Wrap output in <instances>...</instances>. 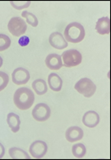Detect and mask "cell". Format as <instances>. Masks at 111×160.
Wrapping results in <instances>:
<instances>
[{
  "mask_svg": "<svg viewBox=\"0 0 111 160\" xmlns=\"http://www.w3.org/2000/svg\"><path fill=\"white\" fill-rule=\"evenodd\" d=\"M7 123L13 132L14 133L18 132L20 128V124H21L19 116L13 112L8 113L7 116Z\"/></svg>",
  "mask_w": 111,
  "mask_h": 160,
  "instance_id": "15",
  "label": "cell"
},
{
  "mask_svg": "<svg viewBox=\"0 0 111 160\" xmlns=\"http://www.w3.org/2000/svg\"><path fill=\"white\" fill-rule=\"evenodd\" d=\"M30 79V74L29 71L23 67L16 68L12 73V80L16 85H24Z\"/></svg>",
  "mask_w": 111,
  "mask_h": 160,
  "instance_id": "8",
  "label": "cell"
},
{
  "mask_svg": "<svg viewBox=\"0 0 111 160\" xmlns=\"http://www.w3.org/2000/svg\"><path fill=\"white\" fill-rule=\"evenodd\" d=\"M8 153L11 158H13V159H29L30 158V156L28 154L26 151L17 147L10 148L8 150Z\"/></svg>",
  "mask_w": 111,
  "mask_h": 160,
  "instance_id": "16",
  "label": "cell"
},
{
  "mask_svg": "<svg viewBox=\"0 0 111 160\" xmlns=\"http://www.w3.org/2000/svg\"><path fill=\"white\" fill-rule=\"evenodd\" d=\"M50 108L45 103H39L32 111V116L38 122L47 121L50 118Z\"/></svg>",
  "mask_w": 111,
  "mask_h": 160,
  "instance_id": "6",
  "label": "cell"
},
{
  "mask_svg": "<svg viewBox=\"0 0 111 160\" xmlns=\"http://www.w3.org/2000/svg\"><path fill=\"white\" fill-rule=\"evenodd\" d=\"M11 39L6 34H0V51H3L10 47Z\"/></svg>",
  "mask_w": 111,
  "mask_h": 160,
  "instance_id": "20",
  "label": "cell"
},
{
  "mask_svg": "<svg viewBox=\"0 0 111 160\" xmlns=\"http://www.w3.org/2000/svg\"><path fill=\"white\" fill-rule=\"evenodd\" d=\"M3 58L0 56V67H2V66H3Z\"/></svg>",
  "mask_w": 111,
  "mask_h": 160,
  "instance_id": "24",
  "label": "cell"
},
{
  "mask_svg": "<svg viewBox=\"0 0 111 160\" xmlns=\"http://www.w3.org/2000/svg\"><path fill=\"white\" fill-rule=\"evenodd\" d=\"M45 64L49 69L53 70V71H58L63 66V61L62 58L58 54H49L47 55L45 59Z\"/></svg>",
  "mask_w": 111,
  "mask_h": 160,
  "instance_id": "12",
  "label": "cell"
},
{
  "mask_svg": "<svg viewBox=\"0 0 111 160\" xmlns=\"http://www.w3.org/2000/svg\"><path fill=\"white\" fill-rule=\"evenodd\" d=\"M48 151L47 143L44 141L36 140L33 142L29 147V153L34 158H42L46 155Z\"/></svg>",
  "mask_w": 111,
  "mask_h": 160,
  "instance_id": "7",
  "label": "cell"
},
{
  "mask_svg": "<svg viewBox=\"0 0 111 160\" xmlns=\"http://www.w3.org/2000/svg\"><path fill=\"white\" fill-rule=\"evenodd\" d=\"M49 87L53 92H59L63 87V81L58 74L50 73L48 77Z\"/></svg>",
  "mask_w": 111,
  "mask_h": 160,
  "instance_id": "14",
  "label": "cell"
},
{
  "mask_svg": "<svg viewBox=\"0 0 111 160\" xmlns=\"http://www.w3.org/2000/svg\"><path fill=\"white\" fill-rule=\"evenodd\" d=\"M96 31L99 34H109L110 33V20L109 17H102L98 19L95 26Z\"/></svg>",
  "mask_w": 111,
  "mask_h": 160,
  "instance_id": "13",
  "label": "cell"
},
{
  "mask_svg": "<svg viewBox=\"0 0 111 160\" xmlns=\"http://www.w3.org/2000/svg\"><path fill=\"white\" fill-rule=\"evenodd\" d=\"M32 87L35 93L39 96L44 95L48 92L47 83L43 79H37V80L34 81L32 83Z\"/></svg>",
  "mask_w": 111,
  "mask_h": 160,
  "instance_id": "17",
  "label": "cell"
},
{
  "mask_svg": "<svg viewBox=\"0 0 111 160\" xmlns=\"http://www.w3.org/2000/svg\"><path fill=\"white\" fill-rule=\"evenodd\" d=\"M100 118L98 113L95 111H88L83 116L82 122L85 126L90 128H94L99 123Z\"/></svg>",
  "mask_w": 111,
  "mask_h": 160,
  "instance_id": "10",
  "label": "cell"
},
{
  "mask_svg": "<svg viewBox=\"0 0 111 160\" xmlns=\"http://www.w3.org/2000/svg\"><path fill=\"white\" fill-rule=\"evenodd\" d=\"M4 154H5V148L3 147V145L0 142V158H3Z\"/></svg>",
  "mask_w": 111,
  "mask_h": 160,
  "instance_id": "23",
  "label": "cell"
},
{
  "mask_svg": "<svg viewBox=\"0 0 111 160\" xmlns=\"http://www.w3.org/2000/svg\"><path fill=\"white\" fill-rule=\"evenodd\" d=\"M10 4L13 8L20 10L23 8H29L31 4V2L30 1H12L10 2Z\"/></svg>",
  "mask_w": 111,
  "mask_h": 160,
  "instance_id": "21",
  "label": "cell"
},
{
  "mask_svg": "<svg viewBox=\"0 0 111 160\" xmlns=\"http://www.w3.org/2000/svg\"><path fill=\"white\" fill-rule=\"evenodd\" d=\"M74 89L85 97H91L96 92V85L89 78H82L74 85Z\"/></svg>",
  "mask_w": 111,
  "mask_h": 160,
  "instance_id": "3",
  "label": "cell"
},
{
  "mask_svg": "<svg viewBox=\"0 0 111 160\" xmlns=\"http://www.w3.org/2000/svg\"><path fill=\"white\" fill-rule=\"evenodd\" d=\"M87 152V148L83 143H76L72 147V153L77 158H82Z\"/></svg>",
  "mask_w": 111,
  "mask_h": 160,
  "instance_id": "18",
  "label": "cell"
},
{
  "mask_svg": "<svg viewBox=\"0 0 111 160\" xmlns=\"http://www.w3.org/2000/svg\"><path fill=\"white\" fill-rule=\"evenodd\" d=\"M22 17L26 18L27 23L30 24L33 27H37L39 24V20H38L37 17L34 14V13L28 12V11H23L22 13Z\"/></svg>",
  "mask_w": 111,
  "mask_h": 160,
  "instance_id": "19",
  "label": "cell"
},
{
  "mask_svg": "<svg viewBox=\"0 0 111 160\" xmlns=\"http://www.w3.org/2000/svg\"><path fill=\"white\" fill-rule=\"evenodd\" d=\"M8 29L13 36L20 37L25 34L27 30L26 22L19 17L11 18L8 24Z\"/></svg>",
  "mask_w": 111,
  "mask_h": 160,
  "instance_id": "5",
  "label": "cell"
},
{
  "mask_svg": "<svg viewBox=\"0 0 111 160\" xmlns=\"http://www.w3.org/2000/svg\"><path fill=\"white\" fill-rule=\"evenodd\" d=\"M49 41L52 47L55 48L57 50H63L68 46L67 42L64 37L59 32H53L49 35Z\"/></svg>",
  "mask_w": 111,
  "mask_h": 160,
  "instance_id": "9",
  "label": "cell"
},
{
  "mask_svg": "<svg viewBox=\"0 0 111 160\" xmlns=\"http://www.w3.org/2000/svg\"><path fill=\"white\" fill-rule=\"evenodd\" d=\"M8 82H9V77L8 74H6L3 71H0V92L5 89V87L8 86Z\"/></svg>",
  "mask_w": 111,
  "mask_h": 160,
  "instance_id": "22",
  "label": "cell"
},
{
  "mask_svg": "<svg viewBox=\"0 0 111 160\" xmlns=\"http://www.w3.org/2000/svg\"><path fill=\"white\" fill-rule=\"evenodd\" d=\"M35 99L33 91L27 87H20L13 95V102L20 110L29 109L35 102Z\"/></svg>",
  "mask_w": 111,
  "mask_h": 160,
  "instance_id": "1",
  "label": "cell"
},
{
  "mask_svg": "<svg viewBox=\"0 0 111 160\" xmlns=\"http://www.w3.org/2000/svg\"><path fill=\"white\" fill-rule=\"evenodd\" d=\"M84 137V131L79 127H70L65 132V138L69 142H74L81 140Z\"/></svg>",
  "mask_w": 111,
  "mask_h": 160,
  "instance_id": "11",
  "label": "cell"
},
{
  "mask_svg": "<svg viewBox=\"0 0 111 160\" xmlns=\"http://www.w3.org/2000/svg\"><path fill=\"white\" fill-rule=\"evenodd\" d=\"M63 66L65 67H74L82 62V55L79 50H68L61 55Z\"/></svg>",
  "mask_w": 111,
  "mask_h": 160,
  "instance_id": "4",
  "label": "cell"
},
{
  "mask_svg": "<svg viewBox=\"0 0 111 160\" xmlns=\"http://www.w3.org/2000/svg\"><path fill=\"white\" fill-rule=\"evenodd\" d=\"M63 34L67 42L79 43L85 38V29L81 24L73 22L67 25Z\"/></svg>",
  "mask_w": 111,
  "mask_h": 160,
  "instance_id": "2",
  "label": "cell"
}]
</instances>
